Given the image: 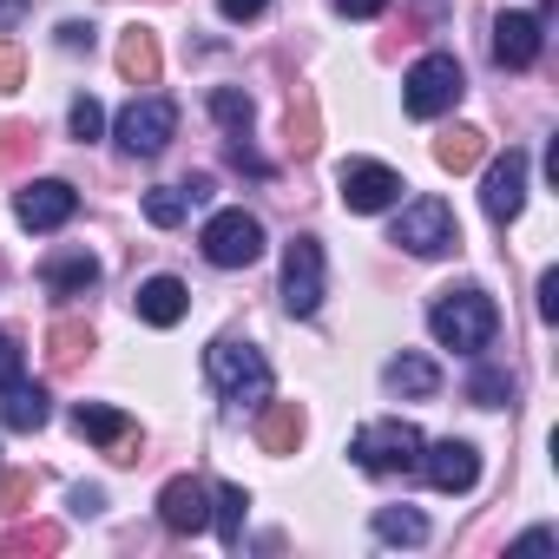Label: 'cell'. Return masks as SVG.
I'll return each mask as SVG.
<instances>
[{
	"instance_id": "cell-1",
	"label": "cell",
	"mask_w": 559,
	"mask_h": 559,
	"mask_svg": "<svg viewBox=\"0 0 559 559\" xmlns=\"http://www.w3.org/2000/svg\"><path fill=\"white\" fill-rule=\"evenodd\" d=\"M428 330H435V343L441 349H461V356H480L487 343H493V330H500V310H493V297L487 290H448L435 310H428Z\"/></svg>"
},
{
	"instance_id": "cell-2",
	"label": "cell",
	"mask_w": 559,
	"mask_h": 559,
	"mask_svg": "<svg viewBox=\"0 0 559 559\" xmlns=\"http://www.w3.org/2000/svg\"><path fill=\"white\" fill-rule=\"evenodd\" d=\"M204 376L217 382V395L224 402H270V362L250 349V343H237V336H217L211 349H204Z\"/></svg>"
},
{
	"instance_id": "cell-3",
	"label": "cell",
	"mask_w": 559,
	"mask_h": 559,
	"mask_svg": "<svg viewBox=\"0 0 559 559\" xmlns=\"http://www.w3.org/2000/svg\"><path fill=\"white\" fill-rule=\"evenodd\" d=\"M461 93H467V80H461V60H454V53H428V60H415L408 80H402L408 119H441V112H454Z\"/></svg>"
},
{
	"instance_id": "cell-4",
	"label": "cell",
	"mask_w": 559,
	"mask_h": 559,
	"mask_svg": "<svg viewBox=\"0 0 559 559\" xmlns=\"http://www.w3.org/2000/svg\"><path fill=\"white\" fill-rule=\"evenodd\" d=\"M349 461L362 474H415L421 461V435L408 421H369L356 441H349Z\"/></svg>"
},
{
	"instance_id": "cell-5",
	"label": "cell",
	"mask_w": 559,
	"mask_h": 559,
	"mask_svg": "<svg viewBox=\"0 0 559 559\" xmlns=\"http://www.w3.org/2000/svg\"><path fill=\"white\" fill-rule=\"evenodd\" d=\"M389 243H402V250H415V257H448V250H461V224H454V211L441 204V198H415L402 217H395V237Z\"/></svg>"
},
{
	"instance_id": "cell-6",
	"label": "cell",
	"mask_w": 559,
	"mask_h": 559,
	"mask_svg": "<svg viewBox=\"0 0 559 559\" xmlns=\"http://www.w3.org/2000/svg\"><path fill=\"white\" fill-rule=\"evenodd\" d=\"M171 132H178V106L171 99H132L126 112H119V145L132 152V158H158L165 145H171Z\"/></svg>"
},
{
	"instance_id": "cell-7",
	"label": "cell",
	"mask_w": 559,
	"mask_h": 559,
	"mask_svg": "<svg viewBox=\"0 0 559 559\" xmlns=\"http://www.w3.org/2000/svg\"><path fill=\"white\" fill-rule=\"evenodd\" d=\"M204 257H211L217 270L257 263V257H263V224H257L250 211H217V217L204 224Z\"/></svg>"
},
{
	"instance_id": "cell-8",
	"label": "cell",
	"mask_w": 559,
	"mask_h": 559,
	"mask_svg": "<svg viewBox=\"0 0 559 559\" xmlns=\"http://www.w3.org/2000/svg\"><path fill=\"white\" fill-rule=\"evenodd\" d=\"M284 310L290 317H317L323 310V243L297 237L284 250Z\"/></svg>"
},
{
	"instance_id": "cell-9",
	"label": "cell",
	"mask_w": 559,
	"mask_h": 559,
	"mask_svg": "<svg viewBox=\"0 0 559 559\" xmlns=\"http://www.w3.org/2000/svg\"><path fill=\"white\" fill-rule=\"evenodd\" d=\"M395 198H402V171H389V165H376V158L343 165V204H349V211L376 217V211H389Z\"/></svg>"
},
{
	"instance_id": "cell-10",
	"label": "cell",
	"mask_w": 559,
	"mask_h": 559,
	"mask_svg": "<svg viewBox=\"0 0 559 559\" xmlns=\"http://www.w3.org/2000/svg\"><path fill=\"white\" fill-rule=\"evenodd\" d=\"M480 204H487L493 224H513V217H520V204H526V152H520V145H507V158L487 165Z\"/></svg>"
},
{
	"instance_id": "cell-11",
	"label": "cell",
	"mask_w": 559,
	"mask_h": 559,
	"mask_svg": "<svg viewBox=\"0 0 559 559\" xmlns=\"http://www.w3.org/2000/svg\"><path fill=\"white\" fill-rule=\"evenodd\" d=\"M539 40H546V21H539L533 8H513V14L493 21V60L513 67V73H526V67L539 60Z\"/></svg>"
},
{
	"instance_id": "cell-12",
	"label": "cell",
	"mask_w": 559,
	"mask_h": 559,
	"mask_svg": "<svg viewBox=\"0 0 559 559\" xmlns=\"http://www.w3.org/2000/svg\"><path fill=\"white\" fill-rule=\"evenodd\" d=\"M421 474H428V487L435 493H467L474 480H480V454L467 448V441H435V448H421V461H415Z\"/></svg>"
},
{
	"instance_id": "cell-13",
	"label": "cell",
	"mask_w": 559,
	"mask_h": 559,
	"mask_svg": "<svg viewBox=\"0 0 559 559\" xmlns=\"http://www.w3.org/2000/svg\"><path fill=\"white\" fill-rule=\"evenodd\" d=\"M14 211H21L27 230H60V224L80 211V191H73L67 178H40V185H27V191L14 198Z\"/></svg>"
},
{
	"instance_id": "cell-14",
	"label": "cell",
	"mask_w": 559,
	"mask_h": 559,
	"mask_svg": "<svg viewBox=\"0 0 559 559\" xmlns=\"http://www.w3.org/2000/svg\"><path fill=\"white\" fill-rule=\"evenodd\" d=\"M73 428H80L86 441H99V448H106L112 461H126V467L139 461V428H132V421H126L119 408H99V402H80V408H73Z\"/></svg>"
},
{
	"instance_id": "cell-15",
	"label": "cell",
	"mask_w": 559,
	"mask_h": 559,
	"mask_svg": "<svg viewBox=\"0 0 559 559\" xmlns=\"http://www.w3.org/2000/svg\"><path fill=\"white\" fill-rule=\"evenodd\" d=\"M158 520H165L171 533H204V526H211V487L191 480V474L165 480V487H158Z\"/></svg>"
},
{
	"instance_id": "cell-16",
	"label": "cell",
	"mask_w": 559,
	"mask_h": 559,
	"mask_svg": "<svg viewBox=\"0 0 559 559\" xmlns=\"http://www.w3.org/2000/svg\"><path fill=\"white\" fill-rule=\"evenodd\" d=\"M304 435H310V415H304L297 402H270V408L257 415V448H263V454H297Z\"/></svg>"
},
{
	"instance_id": "cell-17",
	"label": "cell",
	"mask_w": 559,
	"mask_h": 559,
	"mask_svg": "<svg viewBox=\"0 0 559 559\" xmlns=\"http://www.w3.org/2000/svg\"><path fill=\"white\" fill-rule=\"evenodd\" d=\"M47 389L40 382H27V376H14V382H0V421L8 428H21V435H34V428H47Z\"/></svg>"
},
{
	"instance_id": "cell-18",
	"label": "cell",
	"mask_w": 559,
	"mask_h": 559,
	"mask_svg": "<svg viewBox=\"0 0 559 559\" xmlns=\"http://www.w3.org/2000/svg\"><path fill=\"white\" fill-rule=\"evenodd\" d=\"M185 310H191V290L178 284V276H145V284H139V317H145L152 330L185 323Z\"/></svg>"
},
{
	"instance_id": "cell-19",
	"label": "cell",
	"mask_w": 559,
	"mask_h": 559,
	"mask_svg": "<svg viewBox=\"0 0 559 559\" xmlns=\"http://www.w3.org/2000/svg\"><path fill=\"white\" fill-rule=\"evenodd\" d=\"M40 276H47L53 297H86V290L99 284V257H93V250H53Z\"/></svg>"
},
{
	"instance_id": "cell-20",
	"label": "cell",
	"mask_w": 559,
	"mask_h": 559,
	"mask_svg": "<svg viewBox=\"0 0 559 559\" xmlns=\"http://www.w3.org/2000/svg\"><path fill=\"white\" fill-rule=\"evenodd\" d=\"M119 73H126L132 86H158L165 53H158V34H152V27H126V40H119Z\"/></svg>"
},
{
	"instance_id": "cell-21",
	"label": "cell",
	"mask_w": 559,
	"mask_h": 559,
	"mask_svg": "<svg viewBox=\"0 0 559 559\" xmlns=\"http://www.w3.org/2000/svg\"><path fill=\"white\" fill-rule=\"evenodd\" d=\"M86 356H93V330H86L80 317H60V323L47 330V369L67 376V369H80Z\"/></svg>"
},
{
	"instance_id": "cell-22",
	"label": "cell",
	"mask_w": 559,
	"mask_h": 559,
	"mask_svg": "<svg viewBox=\"0 0 559 559\" xmlns=\"http://www.w3.org/2000/svg\"><path fill=\"white\" fill-rule=\"evenodd\" d=\"M284 139H290V152H297V158H317V145H323V119H317V93H310V86H297V93H290Z\"/></svg>"
},
{
	"instance_id": "cell-23",
	"label": "cell",
	"mask_w": 559,
	"mask_h": 559,
	"mask_svg": "<svg viewBox=\"0 0 559 559\" xmlns=\"http://www.w3.org/2000/svg\"><path fill=\"white\" fill-rule=\"evenodd\" d=\"M480 158H487V132H474V126H454V132L435 139V165L441 171H474Z\"/></svg>"
},
{
	"instance_id": "cell-24",
	"label": "cell",
	"mask_w": 559,
	"mask_h": 559,
	"mask_svg": "<svg viewBox=\"0 0 559 559\" xmlns=\"http://www.w3.org/2000/svg\"><path fill=\"white\" fill-rule=\"evenodd\" d=\"M382 382H389L395 395H415V402H421V395H435V389H441V369H435L428 356H395V362L382 369Z\"/></svg>"
},
{
	"instance_id": "cell-25",
	"label": "cell",
	"mask_w": 559,
	"mask_h": 559,
	"mask_svg": "<svg viewBox=\"0 0 559 559\" xmlns=\"http://www.w3.org/2000/svg\"><path fill=\"white\" fill-rule=\"evenodd\" d=\"M60 546H67V526H53V520L14 526L8 539H0V552H8V559H34V552H60Z\"/></svg>"
},
{
	"instance_id": "cell-26",
	"label": "cell",
	"mask_w": 559,
	"mask_h": 559,
	"mask_svg": "<svg viewBox=\"0 0 559 559\" xmlns=\"http://www.w3.org/2000/svg\"><path fill=\"white\" fill-rule=\"evenodd\" d=\"M376 539H382V546H421V539H428V520H421L415 507H382V513H376Z\"/></svg>"
},
{
	"instance_id": "cell-27",
	"label": "cell",
	"mask_w": 559,
	"mask_h": 559,
	"mask_svg": "<svg viewBox=\"0 0 559 559\" xmlns=\"http://www.w3.org/2000/svg\"><path fill=\"white\" fill-rule=\"evenodd\" d=\"M243 513H250V493L243 487H217L211 493V520H217L224 546H243Z\"/></svg>"
},
{
	"instance_id": "cell-28",
	"label": "cell",
	"mask_w": 559,
	"mask_h": 559,
	"mask_svg": "<svg viewBox=\"0 0 559 559\" xmlns=\"http://www.w3.org/2000/svg\"><path fill=\"white\" fill-rule=\"evenodd\" d=\"M34 152H40V132H34L27 119H8V126H0V171H21Z\"/></svg>"
},
{
	"instance_id": "cell-29",
	"label": "cell",
	"mask_w": 559,
	"mask_h": 559,
	"mask_svg": "<svg viewBox=\"0 0 559 559\" xmlns=\"http://www.w3.org/2000/svg\"><path fill=\"white\" fill-rule=\"evenodd\" d=\"M185 211H191V191H185V185H158V191H145V217H152L158 230L185 224Z\"/></svg>"
},
{
	"instance_id": "cell-30",
	"label": "cell",
	"mask_w": 559,
	"mask_h": 559,
	"mask_svg": "<svg viewBox=\"0 0 559 559\" xmlns=\"http://www.w3.org/2000/svg\"><path fill=\"white\" fill-rule=\"evenodd\" d=\"M211 112H217L224 132H250V99H243L237 86H217V93H211Z\"/></svg>"
},
{
	"instance_id": "cell-31",
	"label": "cell",
	"mask_w": 559,
	"mask_h": 559,
	"mask_svg": "<svg viewBox=\"0 0 559 559\" xmlns=\"http://www.w3.org/2000/svg\"><path fill=\"white\" fill-rule=\"evenodd\" d=\"M467 395H474L480 408H500V402L513 395V382H507L500 369H474V382H467Z\"/></svg>"
},
{
	"instance_id": "cell-32",
	"label": "cell",
	"mask_w": 559,
	"mask_h": 559,
	"mask_svg": "<svg viewBox=\"0 0 559 559\" xmlns=\"http://www.w3.org/2000/svg\"><path fill=\"white\" fill-rule=\"evenodd\" d=\"M67 119H73V139H80V145L106 132V106H99V99H73V112H67Z\"/></svg>"
},
{
	"instance_id": "cell-33",
	"label": "cell",
	"mask_w": 559,
	"mask_h": 559,
	"mask_svg": "<svg viewBox=\"0 0 559 559\" xmlns=\"http://www.w3.org/2000/svg\"><path fill=\"white\" fill-rule=\"evenodd\" d=\"M27 86V53L14 40H0V93H21Z\"/></svg>"
},
{
	"instance_id": "cell-34",
	"label": "cell",
	"mask_w": 559,
	"mask_h": 559,
	"mask_svg": "<svg viewBox=\"0 0 559 559\" xmlns=\"http://www.w3.org/2000/svg\"><path fill=\"white\" fill-rule=\"evenodd\" d=\"M34 500V474H0V513H27Z\"/></svg>"
},
{
	"instance_id": "cell-35",
	"label": "cell",
	"mask_w": 559,
	"mask_h": 559,
	"mask_svg": "<svg viewBox=\"0 0 559 559\" xmlns=\"http://www.w3.org/2000/svg\"><path fill=\"white\" fill-rule=\"evenodd\" d=\"M539 323H559V270L539 276Z\"/></svg>"
},
{
	"instance_id": "cell-36",
	"label": "cell",
	"mask_w": 559,
	"mask_h": 559,
	"mask_svg": "<svg viewBox=\"0 0 559 559\" xmlns=\"http://www.w3.org/2000/svg\"><path fill=\"white\" fill-rule=\"evenodd\" d=\"M263 8H270V0H217V14H224V21H257Z\"/></svg>"
},
{
	"instance_id": "cell-37",
	"label": "cell",
	"mask_w": 559,
	"mask_h": 559,
	"mask_svg": "<svg viewBox=\"0 0 559 559\" xmlns=\"http://www.w3.org/2000/svg\"><path fill=\"white\" fill-rule=\"evenodd\" d=\"M389 8V0H336V14H349V21H376Z\"/></svg>"
},
{
	"instance_id": "cell-38",
	"label": "cell",
	"mask_w": 559,
	"mask_h": 559,
	"mask_svg": "<svg viewBox=\"0 0 559 559\" xmlns=\"http://www.w3.org/2000/svg\"><path fill=\"white\" fill-rule=\"evenodd\" d=\"M14 376H21V343L0 336V382H14Z\"/></svg>"
},
{
	"instance_id": "cell-39",
	"label": "cell",
	"mask_w": 559,
	"mask_h": 559,
	"mask_svg": "<svg viewBox=\"0 0 559 559\" xmlns=\"http://www.w3.org/2000/svg\"><path fill=\"white\" fill-rule=\"evenodd\" d=\"M60 47H67V53L93 47V27H86V21H67V27H60Z\"/></svg>"
},
{
	"instance_id": "cell-40",
	"label": "cell",
	"mask_w": 559,
	"mask_h": 559,
	"mask_svg": "<svg viewBox=\"0 0 559 559\" xmlns=\"http://www.w3.org/2000/svg\"><path fill=\"white\" fill-rule=\"evenodd\" d=\"M513 552H552V533H546V526H533V533H520V539H513Z\"/></svg>"
},
{
	"instance_id": "cell-41",
	"label": "cell",
	"mask_w": 559,
	"mask_h": 559,
	"mask_svg": "<svg viewBox=\"0 0 559 559\" xmlns=\"http://www.w3.org/2000/svg\"><path fill=\"white\" fill-rule=\"evenodd\" d=\"M73 507H80V513H99V507H106V493H99V487H73Z\"/></svg>"
},
{
	"instance_id": "cell-42",
	"label": "cell",
	"mask_w": 559,
	"mask_h": 559,
	"mask_svg": "<svg viewBox=\"0 0 559 559\" xmlns=\"http://www.w3.org/2000/svg\"><path fill=\"white\" fill-rule=\"evenodd\" d=\"M27 8H34V0H0V27H14V21H21Z\"/></svg>"
}]
</instances>
